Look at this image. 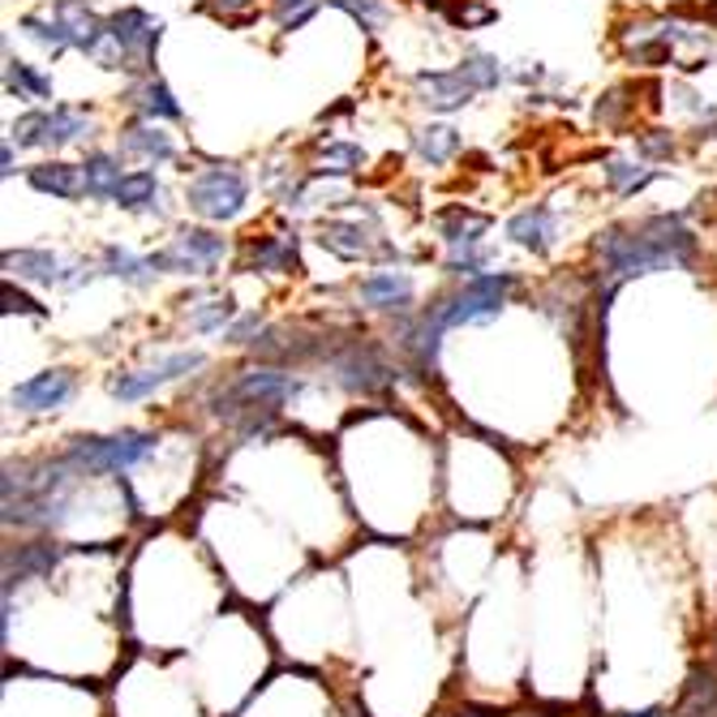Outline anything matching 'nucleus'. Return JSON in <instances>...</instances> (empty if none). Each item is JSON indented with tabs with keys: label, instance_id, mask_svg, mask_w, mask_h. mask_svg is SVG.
<instances>
[{
	"label": "nucleus",
	"instance_id": "f257e3e1",
	"mask_svg": "<svg viewBox=\"0 0 717 717\" xmlns=\"http://www.w3.org/2000/svg\"><path fill=\"white\" fill-rule=\"evenodd\" d=\"M156 447H160L156 430H117V435H82L61 456L86 481V478H120V473L138 469L142 460H151Z\"/></svg>",
	"mask_w": 717,
	"mask_h": 717
},
{
	"label": "nucleus",
	"instance_id": "f03ea898",
	"mask_svg": "<svg viewBox=\"0 0 717 717\" xmlns=\"http://www.w3.org/2000/svg\"><path fill=\"white\" fill-rule=\"evenodd\" d=\"M512 288H516L512 271H481V276L464 279L460 292L439 297L435 306H426V314L439 322L442 331L447 327H481V322H494L503 314Z\"/></svg>",
	"mask_w": 717,
	"mask_h": 717
},
{
	"label": "nucleus",
	"instance_id": "7ed1b4c3",
	"mask_svg": "<svg viewBox=\"0 0 717 717\" xmlns=\"http://www.w3.org/2000/svg\"><path fill=\"white\" fill-rule=\"evenodd\" d=\"M335 383L353 396H383L396 387V365L383 357V349L374 340H349L340 353L327 357Z\"/></svg>",
	"mask_w": 717,
	"mask_h": 717
},
{
	"label": "nucleus",
	"instance_id": "20e7f679",
	"mask_svg": "<svg viewBox=\"0 0 717 717\" xmlns=\"http://www.w3.org/2000/svg\"><path fill=\"white\" fill-rule=\"evenodd\" d=\"M74 555V546H61L52 537H35V542H9L4 546V585L0 593L13 598V589L35 585V580H52V571Z\"/></svg>",
	"mask_w": 717,
	"mask_h": 717
},
{
	"label": "nucleus",
	"instance_id": "39448f33",
	"mask_svg": "<svg viewBox=\"0 0 717 717\" xmlns=\"http://www.w3.org/2000/svg\"><path fill=\"white\" fill-rule=\"evenodd\" d=\"M202 365H206L202 353H168V357H160L156 365H147V370H129V374L108 378V396L117 399V404H142V399H151L156 392H163L168 383L194 374Z\"/></svg>",
	"mask_w": 717,
	"mask_h": 717
},
{
	"label": "nucleus",
	"instance_id": "423d86ee",
	"mask_svg": "<svg viewBox=\"0 0 717 717\" xmlns=\"http://www.w3.org/2000/svg\"><path fill=\"white\" fill-rule=\"evenodd\" d=\"M228 245L215 233H202V228H185L181 237L172 240L163 254H156V271H176V276H211L220 263H224Z\"/></svg>",
	"mask_w": 717,
	"mask_h": 717
},
{
	"label": "nucleus",
	"instance_id": "0eeeda50",
	"mask_svg": "<svg viewBox=\"0 0 717 717\" xmlns=\"http://www.w3.org/2000/svg\"><path fill=\"white\" fill-rule=\"evenodd\" d=\"M245 206V176L237 168H211L190 185V211L202 220H233Z\"/></svg>",
	"mask_w": 717,
	"mask_h": 717
},
{
	"label": "nucleus",
	"instance_id": "6e6552de",
	"mask_svg": "<svg viewBox=\"0 0 717 717\" xmlns=\"http://www.w3.org/2000/svg\"><path fill=\"white\" fill-rule=\"evenodd\" d=\"M78 392V378H74V370H65V365H56V370H43L35 378H26V383H18L13 392H9V404L18 408V413H56V408H65L69 399Z\"/></svg>",
	"mask_w": 717,
	"mask_h": 717
},
{
	"label": "nucleus",
	"instance_id": "1a4fd4ad",
	"mask_svg": "<svg viewBox=\"0 0 717 717\" xmlns=\"http://www.w3.org/2000/svg\"><path fill=\"white\" fill-rule=\"evenodd\" d=\"M108 31L125 43L129 69H147V65H151V52H156V43H160V22H151L142 9H125V13L113 18Z\"/></svg>",
	"mask_w": 717,
	"mask_h": 717
},
{
	"label": "nucleus",
	"instance_id": "9d476101",
	"mask_svg": "<svg viewBox=\"0 0 717 717\" xmlns=\"http://www.w3.org/2000/svg\"><path fill=\"white\" fill-rule=\"evenodd\" d=\"M671 717H717V666L714 662H696V666L687 671Z\"/></svg>",
	"mask_w": 717,
	"mask_h": 717
},
{
	"label": "nucleus",
	"instance_id": "9b49d317",
	"mask_svg": "<svg viewBox=\"0 0 717 717\" xmlns=\"http://www.w3.org/2000/svg\"><path fill=\"white\" fill-rule=\"evenodd\" d=\"M507 237L524 245V249H533V254H546L558 237V220L550 206H528V211H520L516 220L507 224Z\"/></svg>",
	"mask_w": 717,
	"mask_h": 717
},
{
	"label": "nucleus",
	"instance_id": "f8f14e48",
	"mask_svg": "<svg viewBox=\"0 0 717 717\" xmlns=\"http://www.w3.org/2000/svg\"><path fill=\"white\" fill-rule=\"evenodd\" d=\"M361 301L370 306V310H408V301H413V279L399 276V271H378V276H370L361 283Z\"/></svg>",
	"mask_w": 717,
	"mask_h": 717
},
{
	"label": "nucleus",
	"instance_id": "ddd939ff",
	"mask_svg": "<svg viewBox=\"0 0 717 717\" xmlns=\"http://www.w3.org/2000/svg\"><path fill=\"white\" fill-rule=\"evenodd\" d=\"M417 90H421V104L439 108V113H456L469 104L473 86L464 82V74H417Z\"/></svg>",
	"mask_w": 717,
	"mask_h": 717
},
{
	"label": "nucleus",
	"instance_id": "4468645a",
	"mask_svg": "<svg viewBox=\"0 0 717 717\" xmlns=\"http://www.w3.org/2000/svg\"><path fill=\"white\" fill-rule=\"evenodd\" d=\"M4 271L18 279H31V283H65V271L56 263V254L47 249H18V254H4Z\"/></svg>",
	"mask_w": 717,
	"mask_h": 717
},
{
	"label": "nucleus",
	"instance_id": "2eb2a0df",
	"mask_svg": "<svg viewBox=\"0 0 717 717\" xmlns=\"http://www.w3.org/2000/svg\"><path fill=\"white\" fill-rule=\"evenodd\" d=\"M31 185L43 194H56V199H82L86 194V172L74 163H43L31 172Z\"/></svg>",
	"mask_w": 717,
	"mask_h": 717
},
{
	"label": "nucleus",
	"instance_id": "dca6fc26",
	"mask_svg": "<svg viewBox=\"0 0 717 717\" xmlns=\"http://www.w3.org/2000/svg\"><path fill=\"white\" fill-rule=\"evenodd\" d=\"M56 22L65 26L69 43H78L82 52H90V47H95V40L104 35V31H99V22H95V13H90L82 0H56Z\"/></svg>",
	"mask_w": 717,
	"mask_h": 717
},
{
	"label": "nucleus",
	"instance_id": "f3484780",
	"mask_svg": "<svg viewBox=\"0 0 717 717\" xmlns=\"http://www.w3.org/2000/svg\"><path fill=\"white\" fill-rule=\"evenodd\" d=\"M485 228H490V220H485V215H473V211H464V206H451V211H442L439 215V233L451 249H456V245H478Z\"/></svg>",
	"mask_w": 717,
	"mask_h": 717
},
{
	"label": "nucleus",
	"instance_id": "a211bd4d",
	"mask_svg": "<svg viewBox=\"0 0 717 717\" xmlns=\"http://www.w3.org/2000/svg\"><path fill=\"white\" fill-rule=\"evenodd\" d=\"M319 245L335 258H365L370 254V233L361 224H322Z\"/></svg>",
	"mask_w": 717,
	"mask_h": 717
},
{
	"label": "nucleus",
	"instance_id": "6ab92c4d",
	"mask_svg": "<svg viewBox=\"0 0 717 717\" xmlns=\"http://www.w3.org/2000/svg\"><path fill=\"white\" fill-rule=\"evenodd\" d=\"M249 263L258 271H292L297 267V245L288 237H263L249 245Z\"/></svg>",
	"mask_w": 717,
	"mask_h": 717
},
{
	"label": "nucleus",
	"instance_id": "aec40b11",
	"mask_svg": "<svg viewBox=\"0 0 717 717\" xmlns=\"http://www.w3.org/2000/svg\"><path fill=\"white\" fill-rule=\"evenodd\" d=\"M104 271L125 279V283H147L151 271H156V263H151V258H138V254H129V249H120V245H108V249H104Z\"/></svg>",
	"mask_w": 717,
	"mask_h": 717
},
{
	"label": "nucleus",
	"instance_id": "412c9836",
	"mask_svg": "<svg viewBox=\"0 0 717 717\" xmlns=\"http://www.w3.org/2000/svg\"><path fill=\"white\" fill-rule=\"evenodd\" d=\"M82 172H86V194H95V199H113L117 185L125 181L113 156H90V160L82 163Z\"/></svg>",
	"mask_w": 717,
	"mask_h": 717
},
{
	"label": "nucleus",
	"instance_id": "4be33fe9",
	"mask_svg": "<svg viewBox=\"0 0 717 717\" xmlns=\"http://www.w3.org/2000/svg\"><path fill=\"white\" fill-rule=\"evenodd\" d=\"M456 147H460V133L447 129V125H430V129L417 133V151H421V160L430 163H447L456 156Z\"/></svg>",
	"mask_w": 717,
	"mask_h": 717
},
{
	"label": "nucleus",
	"instance_id": "5701e85b",
	"mask_svg": "<svg viewBox=\"0 0 717 717\" xmlns=\"http://www.w3.org/2000/svg\"><path fill=\"white\" fill-rule=\"evenodd\" d=\"M133 99H138V108H142L147 117H181V104L172 99V90H168L163 82H147V86H138Z\"/></svg>",
	"mask_w": 717,
	"mask_h": 717
},
{
	"label": "nucleus",
	"instance_id": "b1692460",
	"mask_svg": "<svg viewBox=\"0 0 717 717\" xmlns=\"http://www.w3.org/2000/svg\"><path fill=\"white\" fill-rule=\"evenodd\" d=\"M117 206H129V211H138L142 202L156 199V172H129L125 181L117 185Z\"/></svg>",
	"mask_w": 717,
	"mask_h": 717
},
{
	"label": "nucleus",
	"instance_id": "393cba45",
	"mask_svg": "<svg viewBox=\"0 0 717 717\" xmlns=\"http://www.w3.org/2000/svg\"><path fill=\"white\" fill-rule=\"evenodd\" d=\"M460 74H464V82H469L473 90H490V86H499V78H503L499 61H494V56H485V52H473V56L460 65Z\"/></svg>",
	"mask_w": 717,
	"mask_h": 717
},
{
	"label": "nucleus",
	"instance_id": "a878e982",
	"mask_svg": "<svg viewBox=\"0 0 717 717\" xmlns=\"http://www.w3.org/2000/svg\"><path fill=\"white\" fill-rule=\"evenodd\" d=\"M9 90H18V95H31V99H47L52 95V86L47 78H40L31 65H22V61H9Z\"/></svg>",
	"mask_w": 717,
	"mask_h": 717
},
{
	"label": "nucleus",
	"instance_id": "bb28decb",
	"mask_svg": "<svg viewBox=\"0 0 717 717\" xmlns=\"http://www.w3.org/2000/svg\"><path fill=\"white\" fill-rule=\"evenodd\" d=\"M125 151H138V156H147V160H168V156H172V142L163 138L160 129H133V133L125 138Z\"/></svg>",
	"mask_w": 717,
	"mask_h": 717
},
{
	"label": "nucleus",
	"instance_id": "cd10ccee",
	"mask_svg": "<svg viewBox=\"0 0 717 717\" xmlns=\"http://www.w3.org/2000/svg\"><path fill=\"white\" fill-rule=\"evenodd\" d=\"M13 138L22 147H47L52 142V113H31L13 125Z\"/></svg>",
	"mask_w": 717,
	"mask_h": 717
},
{
	"label": "nucleus",
	"instance_id": "c85d7f7f",
	"mask_svg": "<svg viewBox=\"0 0 717 717\" xmlns=\"http://www.w3.org/2000/svg\"><path fill=\"white\" fill-rule=\"evenodd\" d=\"M78 133H86V120L78 113H69V108H56L52 113V142L47 147H65V142H74Z\"/></svg>",
	"mask_w": 717,
	"mask_h": 717
},
{
	"label": "nucleus",
	"instance_id": "c756f323",
	"mask_svg": "<svg viewBox=\"0 0 717 717\" xmlns=\"http://www.w3.org/2000/svg\"><path fill=\"white\" fill-rule=\"evenodd\" d=\"M233 314H237V306H233V301H211L202 314H194V319H190V327H194V331H202V335H211V331H224V322L233 319Z\"/></svg>",
	"mask_w": 717,
	"mask_h": 717
},
{
	"label": "nucleus",
	"instance_id": "7c9ffc66",
	"mask_svg": "<svg viewBox=\"0 0 717 717\" xmlns=\"http://www.w3.org/2000/svg\"><path fill=\"white\" fill-rule=\"evenodd\" d=\"M0 297H4V314H35V319L43 314L40 301H31L26 292H18L13 283H4V288H0Z\"/></svg>",
	"mask_w": 717,
	"mask_h": 717
},
{
	"label": "nucleus",
	"instance_id": "2f4dec72",
	"mask_svg": "<svg viewBox=\"0 0 717 717\" xmlns=\"http://www.w3.org/2000/svg\"><path fill=\"white\" fill-rule=\"evenodd\" d=\"M606 176H610V185H614V190H640V185H644L640 168H632V163H623V160H610Z\"/></svg>",
	"mask_w": 717,
	"mask_h": 717
},
{
	"label": "nucleus",
	"instance_id": "473e14b6",
	"mask_svg": "<svg viewBox=\"0 0 717 717\" xmlns=\"http://www.w3.org/2000/svg\"><path fill=\"white\" fill-rule=\"evenodd\" d=\"M322 163H331L327 172H353L361 163V151L357 147H327V151H322Z\"/></svg>",
	"mask_w": 717,
	"mask_h": 717
},
{
	"label": "nucleus",
	"instance_id": "72a5a7b5",
	"mask_svg": "<svg viewBox=\"0 0 717 717\" xmlns=\"http://www.w3.org/2000/svg\"><path fill=\"white\" fill-rule=\"evenodd\" d=\"M331 4H335V9H349V13L361 22V31H365V26H370V22L383 13V4H378V0H331Z\"/></svg>",
	"mask_w": 717,
	"mask_h": 717
},
{
	"label": "nucleus",
	"instance_id": "f704fd0d",
	"mask_svg": "<svg viewBox=\"0 0 717 717\" xmlns=\"http://www.w3.org/2000/svg\"><path fill=\"white\" fill-rule=\"evenodd\" d=\"M640 147H644V151H649V156H671V151H675V147H671V142H666V138H644V142H640Z\"/></svg>",
	"mask_w": 717,
	"mask_h": 717
},
{
	"label": "nucleus",
	"instance_id": "c9c22d12",
	"mask_svg": "<svg viewBox=\"0 0 717 717\" xmlns=\"http://www.w3.org/2000/svg\"><path fill=\"white\" fill-rule=\"evenodd\" d=\"M249 4H254V0H211V9H220L224 18H228L233 9H249Z\"/></svg>",
	"mask_w": 717,
	"mask_h": 717
},
{
	"label": "nucleus",
	"instance_id": "e433bc0d",
	"mask_svg": "<svg viewBox=\"0 0 717 717\" xmlns=\"http://www.w3.org/2000/svg\"><path fill=\"white\" fill-rule=\"evenodd\" d=\"M619 717H671V714H662V709H640V714H619Z\"/></svg>",
	"mask_w": 717,
	"mask_h": 717
},
{
	"label": "nucleus",
	"instance_id": "4c0bfd02",
	"mask_svg": "<svg viewBox=\"0 0 717 717\" xmlns=\"http://www.w3.org/2000/svg\"><path fill=\"white\" fill-rule=\"evenodd\" d=\"M714 649H717V640H714Z\"/></svg>",
	"mask_w": 717,
	"mask_h": 717
},
{
	"label": "nucleus",
	"instance_id": "58836bf2",
	"mask_svg": "<svg viewBox=\"0 0 717 717\" xmlns=\"http://www.w3.org/2000/svg\"><path fill=\"white\" fill-rule=\"evenodd\" d=\"M292 4H297V0H292Z\"/></svg>",
	"mask_w": 717,
	"mask_h": 717
}]
</instances>
